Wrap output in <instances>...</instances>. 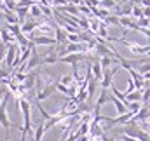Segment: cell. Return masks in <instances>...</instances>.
Here are the masks:
<instances>
[{
    "label": "cell",
    "mask_w": 150,
    "mask_h": 141,
    "mask_svg": "<svg viewBox=\"0 0 150 141\" xmlns=\"http://www.w3.org/2000/svg\"><path fill=\"white\" fill-rule=\"evenodd\" d=\"M54 91H56V82H54V80H51V78H47V80H45V84L42 85V89L37 92L35 101H38V103H40V101L47 99V98H49Z\"/></svg>",
    "instance_id": "cell-2"
},
{
    "label": "cell",
    "mask_w": 150,
    "mask_h": 141,
    "mask_svg": "<svg viewBox=\"0 0 150 141\" xmlns=\"http://www.w3.org/2000/svg\"><path fill=\"white\" fill-rule=\"evenodd\" d=\"M51 5H52L54 9H59V7L68 5V0H52V2H51Z\"/></svg>",
    "instance_id": "cell-26"
},
{
    "label": "cell",
    "mask_w": 150,
    "mask_h": 141,
    "mask_svg": "<svg viewBox=\"0 0 150 141\" xmlns=\"http://www.w3.org/2000/svg\"><path fill=\"white\" fill-rule=\"evenodd\" d=\"M110 101L113 103V106H115V110H117V113H119V115H124V113H127V111H129L124 101H119V99H117V98H113V96H110Z\"/></svg>",
    "instance_id": "cell-12"
},
{
    "label": "cell",
    "mask_w": 150,
    "mask_h": 141,
    "mask_svg": "<svg viewBox=\"0 0 150 141\" xmlns=\"http://www.w3.org/2000/svg\"><path fill=\"white\" fill-rule=\"evenodd\" d=\"M133 91H136V87H134V82H133V78H129V80H127V87H126L124 94L127 96V94H129V92H133Z\"/></svg>",
    "instance_id": "cell-27"
},
{
    "label": "cell",
    "mask_w": 150,
    "mask_h": 141,
    "mask_svg": "<svg viewBox=\"0 0 150 141\" xmlns=\"http://www.w3.org/2000/svg\"><path fill=\"white\" fill-rule=\"evenodd\" d=\"M86 58H89L87 54H84V52H75V54H67V56H63V58H59V61L58 63H65V65H72V66H77L82 59H86Z\"/></svg>",
    "instance_id": "cell-4"
},
{
    "label": "cell",
    "mask_w": 150,
    "mask_h": 141,
    "mask_svg": "<svg viewBox=\"0 0 150 141\" xmlns=\"http://www.w3.org/2000/svg\"><path fill=\"white\" fill-rule=\"evenodd\" d=\"M56 91H59L61 94H65V96H68V87H67V85H63V84H59V80L56 82Z\"/></svg>",
    "instance_id": "cell-28"
},
{
    "label": "cell",
    "mask_w": 150,
    "mask_h": 141,
    "mask_svg": "<svg viewBox=\"0 0 150 141\" xmlns=\"http://www.w3.org/2000/svg\"><path fill=\"white\" fill-rule=\"evenodd\" d=\"M124 2H129V0H124Z\"/></svg>",
    "instance_id": "cell-33"
},
{
    "label": "cell",
    "mask_w": 150,
    "mask_h": 141,
    "mask_svg": "<svg viewBox=\"0 0 150 141\" xmlns=\"http://www.w3.org/2000/svg\"><path fill=\"white\" fill-rule=\"evenodd\" d=\"M98 2H101V0H98Z\"/></svg>",
    "instance_id": "cell-34"
},
{
    "label": "cell",
    "mask_w": 150,
    "mask_h": 141,
    "mask_svg": "<svg viewBox=\"0 0 150 141\" xmlns=\"http://www.w3.org/2000/svg\"><path fill=\"white\" fill-rule=\"evenodd\" d=\"M33 45H58L54 37H47V35H37L32 38Z\"/></svg>",
    "instance_id": "cell-6"
},
{
    "label": "cell",
    "mask_w": 150,
    "mask_h": 141,
    "mask_svg": "<svg viewBox=\"0 0 150 141\" xmlns=\"http://www.w3.org/2000/svg\"><path fill=\"white\" fill-rule=\"evenodd\" d=\"M0 40H2V44H5V45L16 44V37L12 35L7 28H0Z\"/></svg>",
    "instance_id": "cell-9"
},
{
    "label": "cell",
    "mask_w": 150,
    "mask_h": 141,
    "mask_svg": "<svg viewBox=\"0 0 150 141\" xmlns=\"http://www.w3.org/2000/svg\"><path fill=\"white\" fill-rule=\"evenodd\" d=\"M100 7H101V9L110 11V9H117L119 5H117V2H115V0H101V2H100Z\"/></svg>",
    "instance_id": "cell-19"
},
{
    "label": "cell",
    "mask_w": 150,
    "mask_h": 141,
    "mask_svg": "<svg viewBox=\"0 0 150 141\" xmlns=\"http://www.w3.org/2000/svg\"><path fill=\"white\" fill-rule=\"evenodd\" d=\"M74 75H63L61 78H59V84H63V85H67V87H70L72 84H74Z\"/></svg>",
    "instance_id": "cell-22"
},
{
    "label": "cell",
    "mask_w": 150,
    "mask_h": 141,
    "mask_svg": "<svg viewBox=\"0 0 150 141\" xmlns=\"http://www.w3.org/2000/svg\"><path fill=\"white\" fill-rule=\"evenodd\" d=\"M91 71H93V77H94L98 82H101V78H103V68H101L100 61H96V63L91 65Z\"/></svg>",
    "instance_id": "cell-14"
},
{
    "label": "cell",
    "mask_w": 150,
    "mask_h": 141,
    "mask_svg": "<svg viewBox=\"0 0 150 141\" xmlns=\"http://www.w3.org/2000/svg\"><path fill=\"white\" fill-rule=\"evenodd\" d=\"M113 63H117V59H115V58H110V56L100 58V65H101V68H103V70H108V68H112Z\"/></svg>",
    "instance_id": "cell-16"
},
{
    "label": "cell",
    "mask_w": 150,
    "mask_h": 141,
    "mask_svg": "<svg viewBox=\"0 0 150 141\" xmlns=\"http://www.w3.org/2000/svg\"><path fill=\"white\" fill-rule=\"evenodd\" d=\"M9 96H11V92L5 94V98H4V101L0 105V125L4 127L5 141H9V131H11V125H12L11 120H9V117H7V101H9Z\"/></svg>",
    "instance_id": "cell-1"
},
{
    "label": "cell",
    "mask_w": 150,
    "mask_h": 141,
    "mask_svg": "<svg viewBox=\"0 0 150 141\" xmlns=\"http://www.w3.org/2000/svg\"><path fill=\"white\" fill-rule=\"evenodd\" d=\"M108 99H110V94H108V91H107V89H101V91H100V96H98V99H96V106H94V115H96V113H100L101 106L105 105V103H107Z\"/></svg>",
    "instance_id": "cell-8"
},
{
    "label": "cell",
    "mask_w": 150,
    "mask_h": 141,
    "mask_svg": "<svg viewBox=\"0 0 150 141\" xmlns=\"http://www.w3.org/2000/svg\"><path fill=\"white\" fill-rule=\"evenodd\" d=\"M7 47L9 45H5V44H2L0 42V65L5 61V54H7Z\"/></svg>",
    "instance_id": "cell-25"
},
{
    "label": "cell",
    "mask_w": 150,
    "mask_h": 141,
    "mask_svg": "<svg viewBox=\"0 0 150 141\" xmlns=\"http://www.w3.org/2000/svg\"><path fill=\"white\" fill-rule=\"evenodd\" d=\"M30 16H32V18H35V19L44 16V14H42V9H40V5H38V4H33V5L30 7Z\"/></svg>",
    "instance_id": "cell-20"
},
{
    "label": "cell",
    "mask_w": 150,
    "mask_h": 141,
    "mask_svg": "<svg viewBox=\"0 0 150 141\" xmlns=\"http://www.w3.org/2000/svg\"><path fill=\"white\" fill-rule=\"evenodd\" d=\"M44 133H45V127H44V122H40L35 127V131H33V141H42Z\"/></svg>",
    "instance_id": "cell-17"
},
{
    "label": "cell",
    "mask_w": 150,
    "mask_h": 141,
    "mask_svg": "<svg viewBox=\"0 0 150 141\" xmlns=\"http://www.w3.org/2000/svg\"><path fill=\"white\" fill-rule=\"evenodd\" d=\"M103 23L105 25H115V26H119V16H107L103 19Z\"/></svg>",
    "instance_id": "cell-24"
},
{
    "label": "cell",
    "mask_w": 150,
    "mask_h": 141,
    "mask_svg": "<svg viewBox=\"0 0 150 141\" xmlns=\"http://www.w3.org/2000/svg\"><path fill=\"white\" fill-rule=\"evenodd\" d=\"M37 26H38V21H25V23L21 25V33L32 35V33L37 30Z\"/></svg>",
    "instance_id": "cell-11"
},
{
    "label": "cell",
    "mask_w": 150,
    "mask_h": 141,
    "mask_svg": "<svg viewBox=\"0 0 150 141\" xmlns=\"http://www.w3.org/2000/svg\"><path fill=\"white\" fill-rule=\"evenodd\" d=\"M149 99H150V85H149V87H145V89H143V96H142V103L145 105V103H149Z\"/></svg>",
    "instance_id": "cell-29"
},
{
    "label": "cell",
    "mask_w": 150,
    "mask_h": 141,
    "mask_svg": "<svg viewBox=\"0 0 150 141\" xmlns=\"http://www.w3.org/2000/svg\"><path fill=\"white\" fill-rule=\"evenodd\" d=\"M126 106H127V110H129V111H133V113L136 115V113L143 108V103H126Z\"/></svg>",
    "instance_id": "cell-21"
},
{
    "label": "cell",
    "mask_w": 150,
    "mask_h": 141,
    "mask_svg": "<svg viewBox=\"0 0 150 141\" xmlns=\"http://www.w3.org/2000/svg\"><path fill=\"white\" fill-rule=\"evenodd\" d=\"M140 5H143V7H150V0H142Z\"/></svg>",
    "instance_id": "cell-32"
},
{
    "label": "cell",
    "mask_w": 150,
    "mask_h": 141,
    "mask_svg": "<svg viewBox=\"0 0 150 141\" xmlns=\"http://www.w3.org/2000/svg\"><path fill=\"white\" fill-rule=\"evenodd\" d=\"M120 70H122L120 66H113V68H108V70H103V78H101V82H100V87H101V89H108V87H112L113 75L119 73Z\"/></svg>",
    "instance_id": "cell-3"
},
{
    "label": "cell",
    "mask_w": 150,
    "mask_h": 141,
    "mask_svg": "<svg viewBox=\"0 0 150 141\" xmlns=\"http://www.w3.org/2000/svg\"><path fill=\"white\" fill-rule=\"evenodd\" d=\"M7 92H9V91H7L5 87H0V105H2V101H4V98H5Z\"/></svg>",
    "instance_id": "cell-30"
},
{
    "label": "cell",
    "mask_w": 150,
    "mask_h": 141,
    "mask_svg": "<svg viewBox=\"0 0 150 141\" xmlns=\"http://www.w3.org/2000/svg\"><path fill=\"white\" fill-rule=\"evenodd\" d=\"M143 18L150 19V7H143Z\"/></svg>",
    "instance_id": "cell-31"
},
{
    "label": "cell",
    "mask_w": 150,
    "mask_h": 141,
    "mask_svg": "<svg viewBox=\"0 0 150 141\" xmlns=\"http://www.w3.org/2000/svg\"><path fill=\"white\" fill-rule=\"evenodd\" d=\"M18 51H19V45L18 44H12V45L7 47V54H5V61L4 63L7 65L9 70H12V65H14V59L18 56Z\"/></svg>",
    "instance_id": "cell-5"
},
{
    "label": "cell",
    "mask_w": 150,
    "mask_h": 141,
    "mask_svg": "<svg viewBox=\"0 0 150 141\" xmlns=\"http://www.w3.org/2000/svg\"><path fill=\"white\" fill-rule=\"evenodd\" d=\"M67 35H68V33H67L63 28H59V26H56V28H54V38H56L58 45H67V44H68Z\"/></svg>",
    "instance_id": "cell-10"
},
{
    "label": "cell",
    "mask_w": 150,
    "mask_h": 141,
    "mask_svg": "<svg viewBox=\"0 0 150 141\" xmlns=\"http://www.w3.org/2000/svg\"><path fill=\"white\" fill-rule=\"evenodd\" d=\"M7 30L16 37V35H19V33H21V25H19V23H16V25H7Z\"/></svg>",
    "instance_id": "cell-23"
},
{
    "label": "cell",
    "mask_w": 150,
    "mask_h": 141,
    "mask_svg": "<svg viewBox=\"0 0 150 141\" xmlns=\"http://www.w3.org/2000/svg\"><path fill=\"white\" fill-rule=\"evenodd\" d=\"M119 26H124L126 30H136V32H138L136 19H133L131 16H120V18H119Z\"/></svg>",
    "instance_id": "cell-7"
},
{
    "label": "cell",
    "mask_w": 150,
    "mask_h": 141,
    "mask_svg": "<svg viewBox=\"0 0 150 141\" xmlns=\"http://www.w3.org/2000/svg\"><path fill=\"white\" fill-rule=\"evenodd\" d=\"M98 85H100V82H98L94 77L87 82V99H91V98L94 96V91H96V87H98Z\"/></svg>",
    "instance_id": "cell-15"
},
{
    "label": "cell",
    "mask_w": 150,
    "mask_h": 141,
    "mask_svg": "<svg viewBox=\"0 0 150 141\" xmlns=\"http://www.w3.org/2000/svg\"><path fill=\"white\" fill-rule=\"evenodd\" d=\"M142 96H143V91H133L126 96V103H142Z\"/></svg>",
    "instance_id": "cell-13"
},
{
    "label": "cell",
    "mask_w": 150,
    "mask_h": 141,
    "mask_svg": "<svg viewBox=\"0 0 150 141\" xmlns=\"http://www.w3.org/2000/svg\"><path fill=\"white\" fill-rule=\"evenodd\" d=\"M131 18L133 19H140V18H143V5H133V12H131Z\"/></svg>",
    "instance_id": "cell-18"
}]
</instances>
